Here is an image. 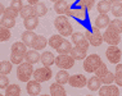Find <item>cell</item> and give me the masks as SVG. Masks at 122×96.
Returning <instances> with one entry per match:
<instances>
[{
	"label": "cell",
	"instance_id": "cell-7",
	"mask_svg": "<svg viewBox=\"0 0 122 96\" xmlns=\"http://www.w3.org/2000/svg\"><path fill=\"white\" fill-rule=\"evenodd\" d=\"M75 64V59L72 58L71 54H59L57 58H55V65L59 69H70L73 67Z\"/></svg>",
	"mask_w": 122,
	"mask_h": 96
},
{
	"label": "cell",
	"instance_id": "cell-13",
	"mask_svg": "<svg viewBox=\"0 0 122 96\" xmlns=\"http://www.w3.org/2000/svg\"><path fill=\"white\" fill-rule=\"evenodd\" d=\"M99 96H120L118 86L114 85H104L99 90Z\"/></svg>",
	"mask_w": 122,
	"mask_h": 96
},
{
	"label": "cell",
	"instance_id": "cell-12",
	"mask_svg": "<svg viewBox=\"0 0 122 96\" xmlns=\"http://www.w3.org/2000/svg\"><path fill=\"white\" fill-rule=\"evenodd\" d=\"M68 83L72 87H76V88H81V87H85L87 85V78L85 77L84 74H73L70 77V81Z\"/></svg>",
	"mask_w": 122,
	"mask_h": 96
},
{
	"label": "cell",
	"instance_id": "cell-17",
	"mask_svg": "<svg viewBox=\"0 0 122 96\" xmlns=\"http://www.w3.org/2000/svg\"><path fill=\"white\" fill-rule=\"evenodd\" d=\"M102 79L99 78V77H97V76H94V77H90L87 79V88L90 91H99L100 90V87H102Z\"/></svg>",
	"mask_w": 122,
	"mask_h": 96
},
{
	"label": "cell",
	"instance_id": "cell-45",
	"mask_svg": "<svg viewBox=\"0 0 122 96\" xmlns=\"http://www.w3.org/2000/svg\"><path fill=\"white\" fill-rule=\"evenodd\" d=\"M5 9H6V8H5V5H4V4H1V6H0V12H1V15L4 14Z\"/></svg>",
	"mask_w": 122,
	"mask_h": 96
},
{
	"label": "cell",
	"instance_id": "cell-35",
	"mask_svg": "<svg viewBox=\"0 0 122 96\" xmlns=\"http://www.w3.org/2000/svg\"><path fill=\"white\" fill-rule=\"evenodd\" d=\"M114 82L117 83V86H122V64L116 65V73H114Z\"/></svg>",
	"mask_w": 122,
	"mask_h": 96
},
{
	"label": "cell",
	"instance_id": "cell-28",
	"mask_svg": "<svg viewBox=\"0 0 122 96\" xmlns=\"http://www.w3.org/2000/svg\"><path fill=\"white\" fill-rule=\"evenodd\" d=\"M72 44L68 40H63V42H62L61 45L58 46V49H57V51H58V54H71V50H72Z\"/></svg>",
	"mask_w": 122,
	"mask_h": 96
},
{
	"label": "cell",
	"instance_id": "cell-20",
	"mask_svg": "<svg viewBox=\"0 0 122 96\" xmlns=\"http://www.w3.org/2000/svg\"><path fill=\"white\" fill-rule=\"evenodd\" d=\"M111 23V19L107 14H99L95 18V27L98 28H107Z\"/></svg>",
	"mask_w": 122,
	"mask_h": 96
},
{
	"label": "cell",
	"instance_id": "cell-46",
	"mask_svg": "<svg viewBox=\"0 0 122 96\" xmlns=\"http://www.w3.org/2000/svg\"><path fill=\"white\" fill-rule=\"evenodd\" d=\"M108 1H111L112 4H113V3H117V1H121V0H108Z\"/></svg>",
	"mask_w": 122,
	"mask_h": 96
},
{
	"label": "cell",
	"instance_id": "cell-24",
	"mask_svg": "<svg viewBox=\"0 0 122 96\" xmlns=\"http://www.w3.org/2000/svg\"><path fill=\"white\" fill-rule=\"evenodd\" d=\"M97 9H98L99 14H107L112 9V3L108 1V0H100L97 5Z\"/></svg>",
	"mask_w": 122,
	"mask_h": 96
},
{
	"label": "cell",
	"instance_id": "cell-14",
	"mask_svg": "<svg viewBox=\"0 0 122 96\" xmlns=\"http://www.w3.org/2000/svg\"><path fill=\"white\" fill-rule=\"evenodd\" d=\"M26 90H27L30 96H37V95H40V92H41V85H40V82L32 79V81L27 82Z\"/></svg>",
	"mask_w": 122,
	"mask_h": 96
},
{
	"label": "cell",
	"instance_id": "cell-40",
	"mask_svg": "<svg viewBox=\"0 0 122 96\" xmlns=\"http://www.w3.org/2000/svg\"><path fill=\"white\" fill-rule=\"evenodd\" d=\"M100 79H102V82H103V85H112L114 82V73L108 72V73L105 74L103 78H100Z\"/></svg>",
	"mask_w": 122,
	"mask_h": 96
},
{
	"label": "cell",
	"instance_id": "cell-19",
	"mask_svg": "<svg viewBox=\"0 0 122 96\" xmlns=\"http://www.w3.org/2000/svg\"><path fill=\"white\" fill-rule=\"evenodd\" d=\"M23 26L27 31H34L39 26V17L34 15V17H28V18L23 19Z\"/></svg>",
	"mask_w": 122,
	"mask_h": 96
},
{
	"label": "cell",
	"instance_id": "cell-11",
	"mask_svg": "<svg viewBox=\"0 0 122 96\" xmlns=\"http://www.w3.org/2000/svg\"><path fill=\"white\" fill-rule=\"evenodd\" d=\"M72 42L75 44V46L82 48V49H85V50H87L89 45H90V42L87 41L85 34H81V32H73V34H72Z\"/></svg>",
	"mask_w": 122,
	"mask_h": 96
},
{
	"label": "cell",
	"instance_id": "cell-49",
	"mask_svg": "<svg viewBox=\"0 0 122 96\" xmlns=\"http://www.w3.org/2000/svg\"><path fill=\"white\" fill-rule=\"evenodd\" d=\"M1 96H5V95H1Z\"/></svg>",
	"mask_w": 122,
	"mask_h": 96
},
{
	"label": "cell",
	"instance_id": "cell-5",
	"mask_svg": "<svg viewBox=\"0 0 122 96\" xmlns=\"http://www.w3.org/2000/svg\"><path fill=\"white\" fill-rule=\"evenodd\" d=\"M67 17H72L78 22H85L87 19V9H85L84 6H78V5H72L68 8L67 13H66Z\"/></svg>",
	"mask_w": 122,
	"mask_h": 96
},
{
	"label": "cell",
	"instance_id": "cell-41",
	"mask_svg": "<svg viewBox=\"0 0 122 96\" xmlns=\"http://www.w3.org/2000/svg\"><path fill=\"white\" fill-rule=\"evenodd\" d=\"M18 13L15 9H13L12 6H9V8H6L5 9V12H4V14L1 15V17H9V18H17V15H18Z\"/></svg>",
	"mask_w": 122,
	"mask_h": 96
},
{
	"label": "cell",
	"instance_id": "cell-4",
	"mask_svg": "<svg viewBox=\"0 0 122 96\" xmlns=\"http://www.w3.org/2000/svg\"><path fill=\"white\" fill-rule=\"evenodd\" d=\"M102 59L98 54H90L84 59V69L89 73H95V71L102 64Z\"/></svg>",
	"mask_w": 122,
	"mask_h": 96
},
{
	"label": "cell",
	"instance_id": "cell-36",
	"mask_svg": "<svg viewBox=\"0 0 122 96\" xmlns=\"http://www.w3.org/2000/svg\"><path fill=\"white\" fill-rule=\"evenodd\" d=\"M1 26L6 28H13L15 26V18H9V17H1Z\"/></svg>",
	"mask_w": 122,
	"mask_h": 96
},
{
	"label": "cell",
	"instance_id": "cell-34",
	"mask_svg": "<svg viewBox=\"0 0 122 96\" xmlns=\"http://www.w3.org/2000/svg\"><path fill=\"white\" fill-rule=\"evenodd\" d=\"M35 9H36V15H37V17H44V15L48 13L46 5H45L44 3H41V1L35 5Z\"/></svg>",
	"mask_w": 122,
	"mask_h": 96
},
{
	"label": "cell",
	"instance_id": "cell-15",
	"mask_svg": "<svg viewBox=\"0 0 122 96\" xmlns=\"http://www.w3.org/2000/svg\"><path fill=\"white\" fill-rule=\"evenodd\" d=\"M36 37H37V35H36L34 31H27V29H26L23 34H22L21 38H22V42H25L27 48H32V44H34Z\"/></svg>",
	"mask_w": 122,
	"mask_h": 96
},
{
	"label": "cell",
	"instance_id": "cell-38",
	"mask_svg": "<svg viewBox=\"0 0 122 96\" xmlns=\"http://www.w3.org/2000/svg\"><path fill=\"white\" fill-rule=\"evenodd\" d=\"M10 36H12L10 29L1 26V28H0V40H1V41H8V40L10 38Z\"/></svg>",
	"mask_w": 122,
	"mask_h": 96
},
{
	"label": "cell",
	"instance_id": "cell-10",
	"mask_svg": "<svg viewBox=\"0 0 122 96\" xmlns=\"http://www.w3.org/2000/svg\"><path fill=\"white\" fill-rule=\"evenodd\" d=\"M51 76H53V72H51V69L50 67H42V68H39V69H35V72H34V79L35 81H37V82H46L49 81V79L51 78Z\"/></svg>",
	"mask_w": 122,
	"mask_h": 96
},
{
	"label": "cell",
	"instance_id": "cell-6",
	"mask_svg": "<svg viewBox=\"0 0 122 96\" xmlns=\"http://www.w3.org/2000/svg\"><path fill=\"white\" fill-rule=\"evenodd\" d=\"M34 67H32V64H30V63L25 62L22 63V64L18 65V69H17V77L19 81L22 82H28V79L34 76Z\"/></svg>",
	"mask_w": 122,
	"mask_h": 96
},
{
	"label": "cell",
	"instance_id": "cell-31",
	"mask_svg": "<svg viewBox=\"0 0 122 96\" xmlns=\"http://www.w3.org/2000/svg\"><path fill=\"white\" fill-rule=\"evenodd\" d=\"M111 12H112V14H113L114 17H117V18L122 17V1L113 3V4H112Z\"/></svg>",
	"mask_w": 122,
	"mask_h": 96
},
{
	"label": "cell",
	"instance_id": "cell-48",
	"mask_svg": "<svg viewBox=\"0 0 122 96\" xmlns=\"http://www.w3.org/2000/svg\"><path fill=\"white\" fill-rule=\"evenodd\" d=\"M39 96H51V95H39Z\"/></svg>",
	"mask_w": 122,
	"mask_h": 96
},
{
	"label": "cell",
	"instance_id": "cell-32",
	"mask_svg": "<svg viewBox=\"0 0 122 96\" xmlns=\"http://www.w3.org/2000/svg\"><path fill=\"white\" fill-rule=\"evenodd\" d=\"M12 65H13L12 62L3 60L1 63H0V72H1V74H6V76H8L12 72Z\"/></svg>",
	"mask_w": 122,
	"mask_h": 96
},
{
	"label": "cell",
	"instance_id": "cell-9",
	"mask_svg": "<svg viewBox=\"0 0 122 96\" xmlns=\"http://www.w3.org/2000/svg\"><path fill=\"white\" fill-rule=\"evenodd\" d=\"M103 38L107 44L117 46L121 41V34H118L117 31H114L113 28H111L109 26H108L107 29H105V32L103 34Z\"/></svg>",
	"mask_w": 122,
	"mask_h": 96
},
{
	"label": "cell",
	"instance_id": "cell-43",
	"mask_svg": "<svg viewBox=\"0 0 122 96\" xmlns=\"http://www.w3.org/2000/svg\"><path fill=\"white\" fill-rule=\"evenodd\" d=\"M9 86V78L6 74H1L0 77V87L1 88H6Z\"/></svg>",
	"mask_w": 122,
	"mask_h": 96
},
{
	"label": "cell",
	"instance_id": "cell-16",
	"mask_svg": "<svg viewBox=\"0 0 122 96\" xmlns=\"http://www.w3.org/2000/svg\"><path fill=\"white\" fill-rule=\"evenodd\" d=\"M44 67H50V65L55 64V57L51 51H44L41 54V60Z\"/></svg>",
	"mask_w": 122,
	"mask_h": 96
},
{
	"label": "cell",
	"instance_id": "cell-22",
	"mask_svg": "<svg viewBox=\"0 0 122 96\" xmlns=\"http://www.w3.org/2000/svg\"><path fill=\"white\" fill-rule=\"evenodd\" d=\"M71 55H72V58H73L75 60H81V59H85L87 57V50L75 46V48H72V50H71Z\"/></svg>",
	"mask_w": 122,
	"mask_h": 96
},
{
	"label": "cell",
	"instance_id": "cell-37",
	"mask_svg": "<svg viewBox=\"0 0 122 96\" xmlns=\"http://www.w3.org/2000/svg\"><path fill=\"white\" fill-rule=\"evenodd\" d=\"M109 27L113 28L114 31H117L118 34H122V21H121V19L116 18V19H113V21H111Z\"/></svg>",
	"mask_w": 122,
	"mask_h": 96
},
{
	"label": "cell",
	"instance_id": "cell-26",
	"mask_svg": "<svg viewBox=\"0 0 122 96\" xmlns=\"http://www.w3.org/2000/svg\"><path fill=\"white\" fill-rule=\"evenodd\" d=\"M50 95L51 96H67L66 95V90L62 85L59 83H53L50 85Z\"/></svg>",
	"mask_w": 122,
	"mask_h": 96
},
{
	"label": "cell",
	"instance_id": "cell-3",
	"mask_svg": "<svg viewBox=\"0 0 122 96\" xmlns=\"http://www.w3.org/2000/svg\"><path fill=\"white\" fill-rule=\"evenodd\" d=\"M85 36H86L87 41L90 42V45L93 46H100L104 42V38H103V35L100 34V29L98 27H90L85 32Z\"/></svg>",
	"mask_w": 122,
	"mask_h": 96
},
{
	"label": "cell",
	"instance_id": "cell-47",
	"mask_svg": "<svg viewBox=\"0 0 122 96\" xmlns=\"http://www.w3.org/2000/svg\"><path fill=\"white\" fill-rule=\"evenodd\" d=\"M50 1H54V3H57V1H59V0H50Z\"/></svg>",
	"mask_w": 122,
	"mask_h": 96
},
{
	"label": "cell",
	"instance_id": "cell-50",
	"mask_svg": "<svg viewBox=\"0 0 122 96\" xmlns=\"http://www.w3.org/2000/svg\"><path fill=\"white\" fill-rule=\"evenodd\" d=\"M87 96H91V95H87Z\"/></svg>",
	"mask_w": 122,
	"mask_h": 96
},
{
	"label": "cell",
	"instance_id": "cell-29",
	"mask_svg": "<svg viewBox=\"0 0 122 96\" xmlns=\"http://www.w3.org/2000/svg\"><path fill=\"white\" fill-rule=\"evenodd\" d=\"M63 36L62 35H53L50 38H49V46L50 48H53V49H55L57 50L58 49V46L63 42Z\"/></svg>",
	"mask_w": 122,
	"mask_h": 96
},
{
	"label": "cell",
	"instance_id": "cell-2",
	"mask_svg": "<svg viewBox=\"0 0 122 96\" xmlns=\"http://www.w3.org/2000/svg\"><path fill=\"white\" fill-rule=\"evenodd\" d=\"M54 27L58 29L59 35H62L63 37H67L70 35L72 36L73 34V28H72V24L68 21L67 15H58L54 19Z\"/></svg>",
	"mask_w": 122,
	"mask_h": 96
},
{
	"label": "cell",
	"instance_id": "cell-8",
	"mask_svg": "<svg viewBox=\"0 0 122 96\" xmlns=\"http://www.w3.org/2000/svg\"><path fill=\"white\" fill-rule=\"evenodd\" d=\"M105 57H107L108 62L109 63H113V64H118L121 60V57H122V51L118 46H114V45H109L105 50Z\"/></svg>",
	"mask_w": 122,
	"mask_h": 96
},
{
	"label": "cell",
	"instance_id": "cell-39",
	"mask_svg": "<svg viewBox=\"0 0 122 96\" xmlns=\"http://www.w3.org/2000/svg\"><path fill=\"white\" fill-rule=\"evenodd\" d=\"M108 68H107V65L104 64V63H102L100 65H99V68L97 69V71H95V76H97V77H99V78H103L105 74L108 73Z\"/></svg>",
	"mask_w": 122,
	"mask_h": 96
},
{
	"label": "cell",
	"instance_id": "cell-30",
	"mask_svg": "<svg viewBox=\"0 0 122 96\" xmlns=\"http://www.w3.org/2000/svg\"><path fill=\"white\" fill-rule=\"evenodd\" d=\"M5 96H21V87L18 85H9L5 90Z\"/></svg>",
	"mask_w": 122,
	"mask_h": 96
},
{
	"label": "cell",
	"instance_id": "cell-27",
	"mask_svg": "<svg viewBox=\"0 0 122 96\" xmlns=\"http://www.w3.org/2000/svg\"><path fill=\"white\" fill-rule=\"evenodd\" d=\"M21 17L26 19V18H28V17H34V15H36V9H35V5H25L23 6V9L21 10Z\"/></svg>",
	"mask_w": 122,
	"mask_h": 96
},
{
	"label": "cell",
	"instance_id": "cell-21",
	"mask_svg": "<svg viewBox=\"0 0 122 96\" xmlns=\"http://www.w3.org/2000/svg\"><path fill=\"white\" fill-rule=\"evenodd\" d=\"M39 60H41V55L37 53V50H28L27 54L25 57V62L30 63V64L34 65L35 63H37Z\"/></svg>",
	"mask_w": 122,
	"mask_h": 96
},
{
	"label": "cell",
	"instance_id": "cell-42",
	"mask_svg": "<svg viewBox=\"0 0 122 96\" xmlns=\"http://www.w3.org/2000/svg\"><path fill=\"white\" fill-rule=\"evenodd\" d=\"M10 6L13 9H15L17 12H19L21 13V10L23 9V1L22 0H12V3H10Z\"/></svg>",
	"mask_w": 122,
	"mask_h": 96
},
{
	"label": "cell",
	"instance_id": "cell-44",
	"mask_svg": "<svg viewBox=\"0 0 122 96\" xmlns=\"http://www.w3.org/2000/svg\"><path fill=\"white\" fill-rule=\"evenodd\" d=\"M27 1H28L30 5H36V4H39V3H40V0H27Z\"/></svg>",
	"mask_w": 122,
	"mask_h": 96
},
{
	"label": "cell",
	"instance_id": "cell-33",
	"mask_svg": "<svg viewBox=\"0 0 122 96\" xmlns=\"http://www.w3.org/2000/svg\"><path fill=\"white\" fill-rule=\"evenodd\" d=\"M95 4V0H75V5L78 6H84L87 10H91V8Z\"/></svg>",
	"mask_w": 122,
	"mask_h": 96
},
{
	"label": "cell",
	"instance_id": "cell-1",
	"mask_svg": "<svg viewBox=\"0 0 122 96\" xmlns=\"http://www.w3.org/2000/svg\"><path fill=\"white\" fill-rule=\"evenodd\" d=\"M27 46H26L25 42L22 41H17L12 45L10 48V62L13 64H22L25 60V57L27 54Z\"/></svg>",
	"mask_w": 122,
	"mask_h": 96
},
{
	"label": "cell",
	"instance_id": "cell-25",
	"mask_svg": "<svg viewBox=\"0 0 122 96\" xmlns=\"http://www.w3.org/2000/svg\"><path fill=\"white\" fill-rule=\"evenodd\" d=\"M70 77H71V76L68 74V72L64 71V69H62V71H59L58 73H57V76H55V82L63 86V85H66V83H68Z\"/></svg>",
	"mask_w": 122,
	"mask_h": 96
},
{
	"label": "cell",
	"instance_id": "cell-18",
	"mask_svg": "<svg viewBox=\"0 0 122 96\" xmlns=\"http://www.w3.org/2000/svg\"><path fill=\"white\" fill-rule=\"evenodd\" d=\"M68 8H70V5L66 0H59V1L54 3V10L58 15H64L67 13Z\"/></svg>",
	"mask_w": 122,
	"mask_h": 96
},
{
	"label": "cell",
	"instance_id": "cell-23",
	"mask_svg": "<svg viewBox=\"0 0 122 96\" xmlns=\"http://www.w3.org/2000/svg\"><path fill=\"white\" fill-rule=\"evenodd\" d=\"M48 44H49V41L44 37V36L37 35V37L35 38L34 44H32V49H34V50H41V49L46 48Z\"/></svg>",
	"mask_w": 122,
	"mask_h": 96
}]
</instances>
